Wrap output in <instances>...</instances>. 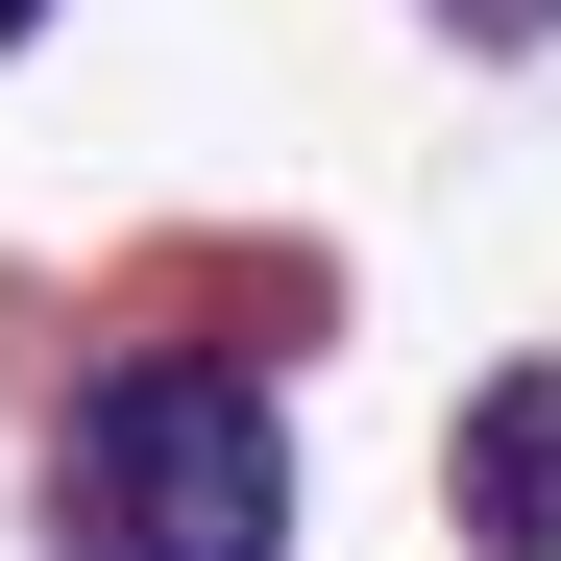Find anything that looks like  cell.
<instances>
[{"label":"cell","mask_w":561,"mask_h":561,"mask_svg":"<svg viewBox=\"0 0 561 561\" xmlns=\"http://www.w3.org/2000/svg\"><path fill=\"white\" fill-rule=\"evenodd\" d=\"M294 537V415L268 366L220 342H147L99 415H73V489H49V561H268Z\"/></svg>","instance_id":"obj_1"},{"label":"cell","mask_w":561,"mask_h":561,"mask_svg":"<svg viewBox=\"0 0 561 561\" xmlns=\"http://www.w3.org/2000/svg\"><path fill=\"white\" fill-rule=\"evenodd\" d=\"M463 537H513V561L561 537V366H513V391L463 415Z\"/></svg>","instance_id":"obj_2"},{"label":"cell","mask_w":561,"mask_h":561,"mask_svg":"<svg viewBox=\"0 0 561 561\" xmlns=\"http://www.w3.org/2000/svg\"><path fill=\"white\" fill-rule=\"evenodd\" d=\"M463 25H561V0H463Z\"/></svg>","instance_id":"obj_3"},{"label":"cell","mask_w":561,"mask_h":561,"mask_svg":"<svg viewBox=\"0 0 561 561\" xmlns=\"http://www.w3.org/2000/svg\"><path fill=\"white\" fill-rule=\"evenodd\" d=\"M25 25H49V0H0V49H25Z\"/></svg>","instance_id":"obj_4"}]
</instances>
